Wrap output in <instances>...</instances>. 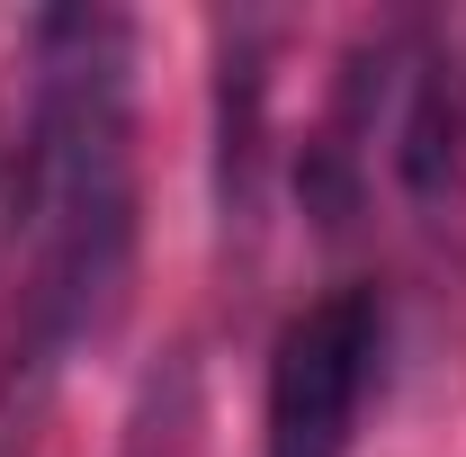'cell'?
I'll return each mask as SVG.
<instances>
[{
	"label": "cell",
	"mask_w": 466,
	"mask_h": 457,
	"mask_svg": "<svg viewBox=\"0 0 466 457\" xmlns=\"http://www.w3.org/2000/svg\"><path fill=\"white\" fill-rule=\"evenodd\" d=\"M0 216L27 233V305L0 368V440L46 403L55 368L99 341L135 287V27L116 9H63L36 27V90Z\"/></svg>",
	"instance_id": "obj_1"
},
{
	"label": "cell",
	"mask_w": 466,
	"mask_h": 457,
	"mask_svg": "<svg viewBox=\"0 0 466 457\" xmlns=\"http://www.w3.org/2000/svg\"><path fill=\"white\" fill-rule=\"evenodd\" d=\"M377 350H386V314H377L368 287H332V296L296 305L279 350H269V386H260V457H350L359 449Z\"/></svg>",
	"instance_id": "obj_2"
},
{
	"label": "cell",
	"mask_w": 466,
	"mask_h": 457,
	"mask_svg": "<svg viewBox=\"0 0 466 457\" xmlns=\"http://www.w3.org/2000/svg\"><path fill=\"white\" fill-rule=\"evenodd\" d=\"M269 198V27L225 18L216 27V216L233 242L260 233Z\"/></svg>",
	"instance_id": "obj_4"
},
{
	"label": "cell",
	"mask_w": 466,
	"mask_h": 457,
	"mask_svg": "<svg viewBox=\"0 0 466 457\" xmlns=\"http://www.w3.org/2000/svg\"><path fill=\"white\" fill-rule=\"evenodd\" d=\"M386 162H395V188L421 216L466 198V36L458 27H404Z\"/></svg>",
	"instance_id": "obj_3"
}]
</instances>
